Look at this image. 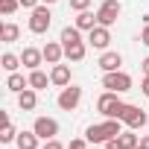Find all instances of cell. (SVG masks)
<instances>
[{
	"instance_id": "cell-25",
	"label": "cell",
	"mask_w": 149,
	"mask_h": 149,
	"mask_svg": "<svg viewBox=\"0 0 149 149\" xmlns=\"http://www.w3.org/2000/svg\"><path fill=\"white\" fill-rule=\"evenodd\" d=\"M18 6H21V0H0V12H3L6 18H9V15H15V12H18Z\"/></svg>"
},
{
	"instance_id": "cell-10",
	"label": "cell",
	"mask_w": 149,
	"mask_h": 149,
	"mask_svg": "<svg viewBox=\"0 0 149 149\" xmlns=\"http://www.w3.org/2000/svg\"><path fill=\"white\" fill-rule=\"evenodd\" d=\"M61 58H64V44L47 41V44H44V61H47V64H58Z\"/></svg>"
},
{
	"instance_id": "cell-34",
	"label": "cell",
	"mask_w": 149,
	"mask_h": 149,
	"mask_svg": "<svg viewBox=\"0 0 149 149\" xmlns=\"http://www.w3.org/2000/svg\"><path fill=\"white\" fill-rule=\"evenodd\" d=\"M140 149H149V134H146V137H140Z\"/></svg>"
},
{
	"instance_id": "cell-16",
	"label": "cell",
	"mask_w": 149,
	"mask_h": 149,
	"mask_svg": "<svg viewBox=\"0 0 149 149\" xmlns=\"http://www.w3.org/2000/svg\"><path fill=\"white\" fill-rule=\"evenodd\" d=\"M50 82H53V79L47 76L44 70H38V67H35V70H29V88H35V91H44Z\"/></svg>"
},
{
	"instance_id": "cell-9",
	"label": "cell",
	"mask_w": 149,
	"mask_h": 149,
	"mask_svg": "<svg viewBox=\"0 0 149 149\" xmlns=\"http://www.w3.org/2000/svg\"><path fill=\"white\" fill-rule=\"evenodd\" d=\"M88 44H91L94 50H105V47L111 44V32H108V26L97 24V26L88 32Z\"/></svg>"
},
{
	"instance_id": "cell-6",
	"label": "cell",
	"mask_w": 149,
	"mask_h": 149,
	"mask_svg": "<svg viewBox=\"0 0 149 149\" xmlns=\"http://www.w3.org/2000/svg\"><path fill=\"white\" fill-rule=\"evenodd\" d=\"M123 126H129V129H143V126H149V117H146V111L140 108V105H129L126 102V111H123Z\"/></svg>"
},
{
	"instance_id": "cell-17",
	"label": "cell",
	"mask_w": 149,
	"mask_h": 149,
	"mask_svg": "<svg viewBox=\"0 0 149 149\" xmlns=\"http://www.w3.org/2000/svg\"><path fill=\"white\" fill-rule=\"evenodd\" d=\"M38 134L35 132H21L18 137H15V143H18V149H38Z\"/></svg>"
},
{
	"instance_id": "cell-37",
	"label": "cell",
	"mask_w": 149,
	"mask_h": 149,
	"mask_svg": "<svg viewBox=\"0 0 149 149\" xmlns=\"http://www.w3.org/2000/svg\"><path fill=\"white\" fill-rule=\"evenodd\" d=\"M146 24H149V18H146Z\"/></svg>"
},
{
	"instance_id": "cell-5",
	"label": "cell",
	"mask_w": 149,
	"mask_h": 149,
	"mask_svg": "<svg viewBox=\"0 0 149 149\" xmlns=\"http://www.w3.org/2000/svg\"><path fill=\"white\" fill-rule=\"evenodd\" d=\"M120 0H102L100 3V9H97V21L102 24V26H114L117 24V18H120Z\"/></svg>"
},
{
	"instance_id": "cell-14",
	"label": "cell",
	"mask_w": 149,
	"mask_h": 149,
	"mask_svg": "<svg viewBox=\"0 0 149 149\" xmlns=\"http://www.w3.org/2000/svg\"><path fill=\"white\" fill-rule=\"evenodd\" d=\"M85 53H88L85 41H76V44H64V58H67V61H82V58H85Z\"/></svg>"
},
{
	"instance_id": "cell-15",
	"label": "cell",
	"mask_w": 149,
	"mask_h": 149,
	"mask_svg": "<svg viewBox=\"0 0 149 149\" xmlns=\"http://www.w3.org/2000/svg\"><path fill=\"white\" fill-rule=\"evenodd\" d=\"M18 105H21V111H32V108L38 105L35 88H26V91H21V94H18Z\"/></svg>"
},
{
	"instance_id": "cell-22",
	"label": "cell",
	"mask_w": 149,
	"mask_h": 149,
	"mask_svg": "<svg viewBox=\"0 0 149 149\" xmlns=\"http://www.w3.org/2000/svg\"><path fill=\"white\" fill-rule=\"evenodd\" d=\"M0 38H3L6 44H12V41L21 38V29H18L15 24H3V26H0Z\"/></svg>"
},
{
	"instance_id": "cell-31",
	"label": "cell",
	"mask_w": 149,
	"mask_h": 149,
	"mask_svg": "<svg viewBox=\"0 0 149 149\" xmlns=\"http://www.w3.org/2000/svg\"><path fill=\"white\" fill-rule=\"evenodd\" d=\"M140 44H146V47H149V24H146V26H143V32H140Z\"/></svg>"
},
{
	"instance_id": "cell-30",
	"label": "cell",
	"mask_w": 149,
	"mask_h": 149,
	"mask_svg": "<svg viewBox=\"0 0 149 149\" xmlns=\"http://www.w3.org/2000/svg\"><path fill=\"white\" fill-rule=\"evenodd\" d=\"M102 146H105V149H123V146H120V140H117V137H111V140H105V143H102Z\"/></svg>"
},
{
	"instance_id": "cell-13",
	"label": "cell",
	"mask_w": 149,
	"mask_h": 149,
	"mask_svg": "<svg viewBox=\"0 0 149 149\" xmlns=\"http://www.w3.org/2000/svg\"><path fill=\"white\" fill-rule=\"evenodd\" d=\"M120 64H123V56H120V53H114V50H105V53L100 56V67H102L105 73L120 70Z\"/></svg>"
},
{
	"instance_id": "cell-28",
	"label": "cell",
	"mask_w": 149,
	"mask_h": 149,
	"mask_svg": "<svg viewBox=\"0 0 149 149\" xmlns=\"http://www.w3.org/2000/svg\"><path fill=\"white\" fill-rule=\"evenodd\" d=\"M44 149H67V146H61V143L53 137V140H44Z\"/></svg>"
},
{
	"instance_id": "cell-35",
	"label": "cell",
	"mask_w": 149,
	"mask_h": 149,
	"mask_svg": "<svg viewBox=\"0 0 149 149\" xmlns=\"http://www.w3.org/2000/svg\"><path fill=\"white\" fill-rule=\"evenodd\" d=\"M41 3H47V6H50V3H56V0H41Z\"/></svg>"
},
{
	"instance_id": "cell-21",
	"label": "cell",
	"mask_w": 149,
	"mask_h": 149,
	"mask_svg": "<svg viewBox=\"0 0 149 149\" xmlns=\"http://www.w3.org/2000/svg\"><path fill=\"white\" fill-rule=\"evenodd\" d=\"M79 32H82V29H79L76 24H73V26H64L58 41H61V44H76V41H82V35H79Z\"/></svg>"
},
{
	"instance_id": "cell-20",
	"label": "cell",
	"mask_w": 149,
	"mask_h": 149,
	"mask_svg": "<svg viewBox=\"0 0 149 149\" xmlns=\"http://www.w3.org/2000/svg\"><path fill=\"white\" fill-rule=\"evenodd\" d=\"M21 64H24V61H21V56H15V53H3V56H0V67L9 70V73H15Z\"/></svg>"
},
{
	"instance_id": "cell-33",
	"label": "cell",
	"mask_w": 149,
	"mask_h": 149,
	"mask_svg": "<svg viewBox=\"0 0 149 149\" xmlns=\"http://www.w3.org/2000/svg\"><path fill=\"white\" fill-rule=\"evenodd\" d=\"M140 67H143V73H146V76H149V56H146V58L140 61Z\"/></svg>"
},
{
	"instance_id": "cell-8",
	"label": "cell",
	"mask_w": 149,
	"mask_h": 149,
	"mask_svg": "<svg viewBox=\"0 0 149 149\" xmlns=\"http://www.w3.org/2000/svg\"><path fill=\"white\" fill-rule=\"evenodd\" d=\"M32 132H35L41 140H53V137L58 134V123H56L53 117H35V123H32Z\"/></svg>"
},
{
	"instance_id": "cell-23",
	"label": "cell",
	"mask_w": 149,
	"mask_h": 149,
	"mask_svg": "<svg viewBox=\"0 0 149 149\" xmlns=\"http://www.w3.org/2000/svg\"><path fill=\"white\" fill-rule=\"evenodd\" d=\"M117 140H120V146L123 149H134L140 140H137V134H134V129H129V132H120L117 134Z\"/></svg>"
},
{
	"instance_id": "cell-18",
	"label": "cell",
	"mask_w": 149,
	"mask_h": 149,
	"mask_svg": "<svg viewBox=\"0 0 149 149\" xmlns=\"http://www.w3.org/2000/svg\"><path fill=\"white\" fill-rule=\"evenodd\" d=\"M97 24H100V21H97V15H94V12H88V9L76 15V26H79V29H85V32H91Z\"/></svg>"
},
{
	"instance_id": "cell-24",
	"label": "cell",
	"mask_w": 149,
	"mask_h": 149,
	"mask_svg": "<svg viewBox=\"0 0 149 149\" xmlns=\"http://www.w3.org/2000/svg\"><path fill=\"white\" fill-rule=\"evenodd\" d=\"M15 137H18V132H15L12 120H6V123H3V132H0V143H12Z\"/></svg>"
},
{
	"instance_id": "cell-11",
	"label": "cell",
	"mask_w": 149,
	"mask_h": 149,
	"mask_svg": "<svg viewBox=\"0 0 149 149\" xmlns=\"http://www.w3.org/2000/svg\"><path fill=\"white\" fill-rule=\"evenodd\" d=\"M21 61H24V67L35 70V67H41V61H44V50H35V47H24V53H21Z\"/></svg>"
},
{
	"instance_id": "cell-7",
	"label": "cell",
	"mask_w": 149,
	"mask_h": 149,
	"mask_svg": "<svg viewBox=\"0 0 149 149\" xmlns=\"http://www.w3.org/2000/svg\"><path fill=\"white\" fill-rule=\"evenodd\" d=\"M58 108L61 111H73L79 102H82V88L79 85H67V88H61V94H58Z\"/></svg>"
},
{
	"instance_id": "cell-26",
	"label": "cell",
	"mask_w": 149,
	"mask_h": 149,
	"mask_svg": "<svg viewBox=\"0 0 149 149\" xmlns=\"http://www.w3.org/2000/svg\"><path fill=\"white\" fill-rule=\"evenodd\" d=\"M88 6H91V0H70V9L73 12H85Z\"/></svg>"
},
{
	"instance_id": "cell-12",
	"label": "cell",
	"mask_w": 149,
	"mask_h": 149,
	"mask_svg": "<svg viewBox=\"0 0 149 149\" xmlns=\"http://www.w3.org/2000/svg\"><path fill=\"white\" fill-rule=\"evenodd\" d=\"M50 79H53V85H58V88H67L70 85V67L67 64H53V70H50Z\"/></svg>"
},
{
	"instance_id": "cell-32",
	"label": "cell",
	"mask_w": 149,
	"mask_h": 149,
	"mask_svg": "<svg viewBox=\"0 0 149 149\" xmlns=\"http://www.w3.org/2000/svg\"><path fill=\"white\" fill-rule=\"evenodd\" d=\"M140 91H143V97H149V76H143V82H140Z\"/></svg>"
},
{
	"instance_id": "cell-29",
	"label": "cell",
	"mask_w": 149,
	"mask_h": 149,
	"mask_svg": "<svg viewBox=\"0 0 149 149\" xmlns=\"http://www.w3.org/2000/svg\"><path fill=\"white\" fill-rule=\"evenodd\" d=\"M21 6H24V9H29V12H32V9H35V6H41V0H21Z\"/></svg>"
},
{
	"instance_id": "cell-3",
	"label": "cell",
	"mask_w": 149,
	"mask_h": 149,
	"mask_svg": "<svg viewBox=\"0 0 149 149\" xmlns=\"http://www.w3.org/2000/svg\"><path fill=\"white\" fill-rule=\"evenodd\" d=\"M102 88L105 91H114V94H123V91H132V76L123 70H111L102 76Z\"/></svg>"
},
{
	"instance_id": "cell-2",
	"label": "cell",
	"mask_w": 149,
	"mask_h": 149,
	"mask_svg": "<svg viewBox=\"0 0 149 149\" xmlns=\"http://www.w3.org/2000/svg\"><path fill=\"white\" fill-rule=\"evenodd\" d=\"M97 111H100L102 117H114V120H120L123 111H126V102H123L114 91H105V94L97 100Z\"/></svg>"
},
{
	"instance_id": "cell-1",
	"label": "cell",
	"mask_w": 149,
	"mask_h": 149,
	"mask_svg": "<svg viewBox=\"0 0 149 149\" xmlns=\"http://www.w3.org/2000/svg\"><path fill=\"white\" fill-rule=\"evenodd\" d=\"M123 120H114V117H105V123H97V126H88L85 129V137H88V143H105V140H111V137H117L120 132H123V126H120Z\"/></svg>"
},
{
	"instance_id": "cell-19",
	"label": "cell",
	"mask_w": 149,
	"mask_h": 149,
	"mask_svg": "<svg viewBox=\"0 0 149 149\" xmlns=\"http://www.w3.org/2000/svg\"><path fill=\"white\" fill-rule=\"evenodd\" d=\"M6 88H9V91H15V94H21V91H26V88H29V79H24L21 73H9Z\"/></svg>"
},
{
	"instance_id": "cell-36",
	"label": "cell",
	"mask_w": 149,
	"mask_h": 149,
	"mask_svg": "<svg viewBox=\"0 0 149 149\" xmlns=\"http://www.w3.org/2000/svg\"><path fill=\"white\" fill-rule=\"evenodd\" d=\"M134 149H140V143H137V146H134Z\"/></svg>"
},
{
	"instance_id": "cell-27",
	"label": "cell",
	"mask_w": 149,
	"mask_h": 149,
	"mask_svg": "<svg viewBox=\"0 0 149 149\" xmlns=\"http://www.w3.org/2000/svg\"><path fill=\"white\" fill-rule=\"evenodd\" d=\"M67 149H88V137H76V140H70Z\"/></svg>"
},
{
	"instance_id": "cell-4",
	"label": "cell",
	"mask_w": 149,
	"mask_h": 149,
	"mask_svg": "<svg viewBox=\"0 0 149 149\" xmlns=\"http://www.w3.org/2000/svg\"><path fill=\"white\" fill-rule=\"evenodd\" d=\"M50 24H53V15H50L47 3H44V6H35V9H32V15H29V32L44 35V32L50 29Z\"/></svg>"
}]
</instances>
